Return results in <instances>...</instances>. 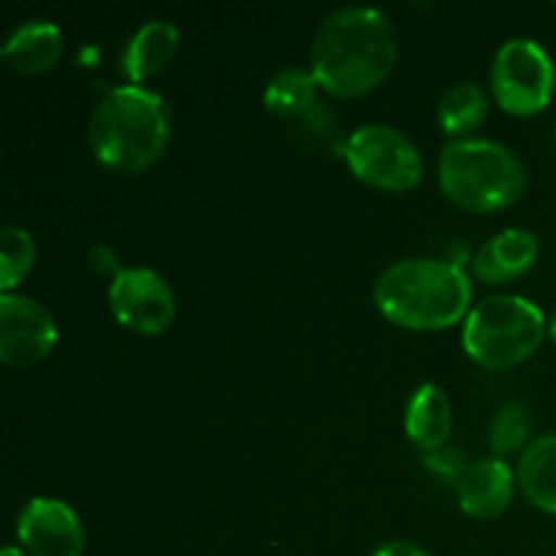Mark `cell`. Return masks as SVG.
I'll use <instances>...</instances> for the list:
<instances>
[{
  "instance_id": "cell-1",
  "label": "cell",
  "mask_w": 556,
  "mask_h": 556,
  "mask_svg": "<svg viewBox=\"0 0 556 556\" xmlns=\"http://www.w3.org/2000/svg\"><path fill=\"white\" fill-rule=\"evenodd\" d=\"M394 22L372 5H345L326 16L313 38V74L342 98L378 87L396 63Z\"/></svg>"
},
{
  "instance_id": "cell-2",
  "label": "cell",
  "mask_w": 556,
  "mask_h": 556,
  "mask_svg": "<svg viewBox=\"0 0 556 556\" xmlns=\"http://www.w3.org/2000/svg\"><path fill=\"white\" fill-rule=\"evenodd\" d=\"M172 134V112L150 87H112L96 103L87 125V141L103 166L114 172H141L163 155Z\"/></svg>"
},
{
  "instance_id": "cell-3",
  "label": "cell",
  "mask_w": 556,
  "mask_h": 556,
  "mask_svg": "<svg viewBox=\"0 0 556 556\" xmlns=\"http://www.w3.org/2000/svg\"><path fill=\"white\" fill-rule=\"evenodd\" d=\"M470 302V277L451 261H396L375 282V304L380 313L405 329H448L465 318Z\"/></svg>"
},
{
  "instance_id": "cell-4",
  "label": "cell",
  "mask_w": 556,
  "mask_h": 556,
  "mask_svg": "<svg viewBox=\"0 0 556 556\" xmlns=\"http://www.w3.org/2000/svg\"><path fill=\"white\" fill-rule=\"evenodd\" d=\"M440 188L470 212L505 210L527 188L525 163L494 139H456L440 155Z\"/></svg>"
},
{
  "instance_id": "cell-5",
  "label": "cell",
  "mask_w": 556,
  "mask_h": 556,
  "mask_svg": "<svg viewBox=\"0 0 556 556\" xmlns=\"http://www.w3.org/2000/svg\"><path fill=\"white\" fill-rule=\"evenodd\" d=\"M548 320L525 296H486L467 313L462 342L472 362L486 369H508L527 362L541 348Z\"/></svg>"
},
{
  "instance_id": "cell-6",
  "label": "cell",
  "mask_w": 556,
  "mask_h": 556,
  "mask_svg": "<svg viewBox=\"0 0 556 556\" xmlns=\"http://www.w3.org/2000/svg\"><path fill=\"white\" fill-rule=\"evenodd\" d=\"M351 172L380 190H410L424 177V157L402 130L386 123L362 125L345 144Z\"/></svg>"
},
{
  "instance_id": "cell-7",
  "label": "cell",
  "mask_w": 556,
  "mask_h": 556,
  "mask_svg": "<svg viewBox=\"0 0 556 556\" xmlns=\"http://www.w3.org/2000/svg\"><path fill=\"white\" fill-rule=\"evenodd\" d=\"M554 60L532 38H510L500 47L492 65V90L500 106L510 114H535L554 96Z\"/></svg>"
},
{
  "instance_id": "cell-8",
  "label": "cell",
  "mask_w": 556,
  "mask_h": 556,
  "mask_svg": "<svg viewBox=\"0 0 556 556\" xmlns=\"http://www.w3.org/2000/svg\"><path fill=\"white\" fill-rule=\"evenodd\" d=\"M109 307L114 318L141 334H161L177 315V296L166 277L150 266L123 269L109 286Z\"/></svg>"
},
{
  "instance_id": "cell-9",
  "label": "cell",
  "mask_w": 556,
  "mask_h": 556,
  "mask_svg": "<svg viewBox=\"0 0 556 556\" xmlns=\"http://www.w3.org/2000/svg\"><path fill=\"white\" fill-rule=\"evenodd\" d=\"M58 342V326L41 302L20 293H0V362L30 367L47 358Z\"/></svg>"
},
{
  "instance_id": "cell-10",
  "label": "cell",
  "mask_w": 556,
  "mask_h": 556,
  "mask_svg": "<svg viewBox=\"0 0 556 556\" xmlns=\"http://www.w3.org/2000/svg\"><path fill=\"white\" fill-rule=\"evenodd\" d=\"M16 538L33 556H81L87 546L76 510L54 497H33L22 508Z\"/></svg>"
},
{
  "instance_id": "cell-11",
  "label": "cell",
  "mask_w": 556,
  "mask_h": 556,
  "mask_svg": "<svg viewBox=\"0 0 556 556\" xmlns=\"http://www.w3.org/2000/svg\"><path fill=\"white\" fill-rule=\"evenodd\" d=\"M516 492V478L508 462L489 456L467 465L462 478L456 481V494L465 514L476 519H494L510 505Z\"/></svg>"
},
{
  "instance_id": "cell-12",
  "label": "cell",
  "mask_w": 556,
  "mask_h": 556,
  "mask_svg": "<svg viewBox=\"0 0 556 556\" xmlns=\"http://www.w3.org/2000/svg\"><path fill=\"white\" fill-rule=\"evenodd\" d=\"M541 255V242L527 228H505L497 237L486 239L472 258V271L483 282H508L525 275Z\"/></svg>"
},
{
  "instance_id": "cell-13",
  "label": "cell",
  "mask_w": 556,
  "mask_h": 556,
  "mask_svg": "<svg viewBox=\"0 0 556 556\" xmlns=\"http://www.w3.org/2000/svg\"><path fill=\"white\" fill-rule=\"evenodd\" d=\"M0 54L20 74H43L63 54V30L49 20L22 22L5 38Z\"/></svg>"
},
{
  "instance_id": "cell-14",
  "label": "cell",
  "mask_w": 556,
  "mask_h": 556,
  "mask_svg": "<svg viewBox=\"0 0 556 556\" xmlns=\"http://www.w3.org/2000/svg\"><path fill=\"white\" fill-rule=\"evenodd\" d=\"M454 429V405L440 386L424 383L410 396L405 410V432L421 451H438L448 445Z\"/></svg>"
},
{
  "instance_id": "cell-15",
  "label": "cell",
  "mask_w": 556,
  "mask_h": 556,
  "mask_svg": "<svg viewBox=\"0 0 556 556\" xmlns=\"http://www.w3.org/2000/svg\"><path fill=\"white\" fill-rule=\"evenodd\" d=\"M179 47V30L166 20H150L128 38L123 49V74L134 85L150 79L174 58Z\"/></svg>"
},
{
  "instance_id": "cell-16",
  "label": "cell",
  "mask_w": 556,
  "mask_h": 556,
  "mask_svg": "<svg viewBox=\"0 0 556 556\" xmlns=\"http://www.w3.org/2000/svg\"><path fill=\"white\" fill-rule=\"evenodd\" d=\"M519 483L535 508L556 516V432L541 434L527 445L519 462Z\"/></svg>"
},
{
  "instance_id": "cell-17",
  "label": "cell",
  "mask_w": 556,
  "mask_h": 556,
  "mask_svg": "<svg viewBox=\"0 0 556 556\" xmlns=\"http://www.w3.org/2000/svg\"><path fill=\"white\" fill-rule=\"evenodd\" d=\"M318 87L320 81L313 71L291 65V68H282L280 74L271 76L264 92V103L269 112L280 114V117H296L304 109L313 106Z\"/></svg>"
},
{
  "instance_id": "cell-18",
  "label": "cell",
  "mask_w": 556,
  "mask_h": 556,
  "mask_svg": "<svg viewBox=\"0 0 556 556\" xmlns=\"http://www.w3.org/2000/svg\"><path fill=\"white\" fill-rule=\"evenodd\" d=\"M489 114V98L483 87L472 85V81H462L454 85L443 98H440L438 119L443 125L445 134H467L476 130L478 125L486 119Z\"/></svg>"
},
{
  "instance_id": "cell-19",
  "label": "cell",
  "mask_w": 556,
  "mask_h": 556,
  "mask_svg": "<svg viewBox=\"0 0 556 556\" xmlns=\"http://www.w3.org/2000/svg\"><path fill=\"white\" fill-rule=\"evenodd\" d=\"M36 264V242L22 226H5L0 231V291L11 293Z\"/></svg>"
},
{
  "instance_id": "cell-20",
  "label": "cell",
  "mask_w": 556,
  "mask_h": 556,
  "mask_svg": "<svg viewBox=\"0 0 556 556\" xmlns=\"http://www.w3.org/2000/svg\"><path fill=\"white\" fill-rule=\"evenodd\" d=\"M532 432V413L525 402L514 400L505 402L497 407L492 424H489V445H492V454L505 456L519 451L527 443Z\"/></svg>"
},
{
  "instance_id": "cell-21",
  "label": "cell",
  "mask_w": 556,
  "mask_h": 556,
  "mask_svg": "<svg viewBox=\"0 0 556 556\" xmlns=\"http://www.w3.org/2000/svg\"><path fill=\"white\" fill-rule=\"evenodd\" d=\"M424 465H427L429 470L438 472L440 478H448V481H459L462 472L467 470L465 454H462V448H454V445H443V448L438 451H429V454L424 456Z\"/></svg>"
},
{
  "instance_id": "cell-22",
  "label": "cell",
  "mask_w": 556,
  "mask_h": 556,
  "mask_svg": "<svg viewBox=\"0 0 556 556\" xmlns=\"http://www.w3.org/2000/svg\"><path fill=\"white\" fill-rule=\"evenodd\" d=\"M87 258H90V266L98 271V275L112 277V280L119 275V271L125 269V266H119V261H117V255H114V250L106 248V244H98V248H92Z\"/></svg>"
},
{
  "instance_id": "cell-23",
  "label": "cell",
  "mask_w": 556,
  "mask_h": 556,
  "mask_svg": "<svg viewBox=\"0 0 556 556\" xmlns=\"http://www.w3.org/2000/svg\"><path fill=\"white\" fill-rule=\"evenodd\" d=\"M369 556H429V554L424 552L421 546H416V543L391 541V543H383V546L375 548Z\"/></svg>"
},
{
  "instance_id": "cell-24",
  "label": "cell",
  "mask_w": 556,
  "mask_h": 556,
  "mask_svg": "<svg viewBox=\"0 0 556 556\" xmlns=\"http://www.w3.org/2000/svg\"><path fill=\"white\" fill-rule=\"evenodd\" d=\"M0 556H25V552H22V548H16V546H5L3 554H0Z\"/></svg>"
},
{
  "instance_id": "cell-25",
  "label": "cell",
  "mask_w": 556,
  "mask_h": 556,
  "mask_svg": "<svg viewBox=\"0 0 556 556\" xmlns=\"http://www.w3.org/2000/svg\"><path fill=\"white\" fill-rule=\"evenodd\" d=\"M548 334H552V340L556 342V309L552 313V318H548Z\"/></svg>"
},
{
  "instance_id": "cell-26",
  "label": "cell",
  "mask_w": 556,
  "mask_h": 556,
  "mask_svg": "<svg viewBox=\"0 0 556 556\" xmlns=\"http://www.w3.org/2000/svg\"><path fill=\"white\" fill-rule=\"evenodd\" d=\"M554 144H556V130H554Z\"/></svg>"
}]
</instances>
